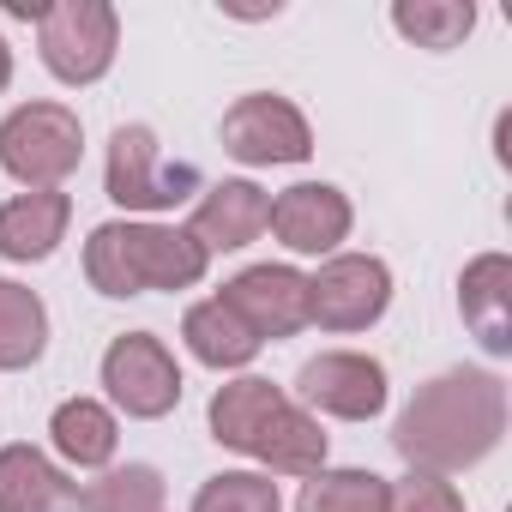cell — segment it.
Returning a JSON list of instances; mask_svg holds the SVG:
<instances>
[{
  "mask_svg": "<svg viewBox=\"0 0 512 512\" xmlns=\"http://www.w3.org/2000/svg\"><path fill=\"white\" fill-rule=\"evenodd\" d=\"M386 512H464V494H458L446 476L410 470L398 488H386Z\"/></svg>",
  "mask_w": 512,
  "mask_h": 512,
  "instance_id": "24",
  "label": "cell"
},
{
  "mask_svg": "<svg viewBox=\"0 0 512 512\" xmlns=\"http://www.w3.org/2000/svg\"><path fill=\"white\" fill-rule=\"evenodd\" d=\"M193 512H284V500H278V482L260 470H217L199 482Z\"/></svg>",
  "mask_w": 512,
  "mask_h": 512,
  "instance_id": "23",
  "label": "cell"
},
{
  "mask_svg": "<svg viewBox=\"0 0 512 512\" xmlns=\"http://www.w3.org/2000/svg\"><path fill=\"white\" fill-rule=\"evenodd\" d=\"M211 253L187 229L163 223H97L85 241V278L97 296H145V290H193Z\"/></svg>",
  "mask_w": 512,
  "mask_h": 512,
  "instance_id": "3",
  "label": "cell"
},
{
  "mask_svg": "<svg viewBox=\"0 0 512 512\" xmlns=\"http://www.w3.org/2000/svg\"><path fill=\"white\" fill-rule=\"evenodd\" d=\"M13 85V49H7V37H0V91Z\"/></svg>",
  "mask_w": 512,
  "mask_h": 512,
  "instance_id": "25",
  "label": "cell"
},
{
  "mask_svg": "<svg viewBox=\"0 0 512 512\" xmlns=\"http://www.w3.org/2000/svg\"><path fill=\"white\" fill-rule=\"evenodd\" d=\"M356 211L332 181H296L272 199L266 229L290 247V253H338V241L350 235Z\"/></svg>",
  "mask_w": 512,
  "mask_h": 512,
  "instance_id": "12",
  "label": "cell"
},
{
  "mask_svg": "<svg viewBox=\"0 0 512 512\" xmlns=\"http://www.w3.org/2000/svg\"><path fill=\"white\" fill-rule=\"evenodd\" d=\"M223 151L247 169H272V163H308L314 157V133L308 115L290 97L272 91H247L229 103L223 115Z\"/></svg>",
  "mask_w": 512,
  "mask_h": 512,
  "instance_id": "7",
  "label": "cell"
},
{
  "mask_svg": "<svg viewBox=\"0 0 512 512\" xmlns=\"http://www.w3.org/2000/svg\"><path fill=\"white\" fill-rule=\"evenodd\" d=\"M392 302V272L374 253H332L308 278V326L320 332H368Z\"/></svg>",
  "mask_w": 512,
  "mask_h": 512,
  "instance_id": "8",
  "label": "cell"
},
{
  "mask_svg": "<svg viewBox=\"0 0 512 512\" xmlns=\"http://www.w3.org/2000/svg\"><path fill=\"white\" fill-rule=\"evenodd\" d=\"M392 31L410 37L416 49H458L476 31V7L470 0H398L392 7Z\"/></svg>",
  "mask_w": 512,
  "mask_h": 512,
  "instance_id": "20",
  "label": "cell"
},
{
  "mask_svg": "<svg viewBox=\"0 0 512 512\" xmlns=\"http://www.w3.org/2000/svg\"><path fill=\"white\" fill-rule=\"evenodd\" d=\"M205 422H211L217 446L247 452L272 476H314V470H326V428L296 398H284L272 380H260V374H241V380L217 386Z\"/></svg>",
  "mask_w": 512,
  "mask_h": 512,
  "instance_id": "2",
  "label": "cell"
},
{
  "mask_svg": "<svg viewBox=\"0 0 512 512\" xmlns=\"http://www.w3.org/2000/svg\"><path fill=\"white\" fill-rule=\"evenodd\" d=\"M296 404L314 416H338V422H374L386 410V368L374 356L356 350H326L314 362H302L296 374Z\"/></svg>",
  "mask_w": 512,
  "mask_h": 512,
  "instance_id": "10",
  "label": "cell"
},
{
  "mask_svg": "<svg viewBox=\"0 0 512 512\" xmlns=\"http://www.w3.org/2000/svg\"><path fill=\"white\" fill-rule=\"evenodd\" d=\"M386 476L374 470H314L296 494V512H386Z\"/></svg>",
  "mask_w": 512,
  "mask_h": 512,
  "instance_id": "21",
  "label": "cell"
},
{
  "mask_svg": "<svg viewBox=\"0 0 512 512\" xmlns=\"http://www.w3.org/2000/svg\"><path fill=\"white\" fill-rule=\"evenodd\" d=\"M49 350V308L37 290L0 278V374H19Z\"/></svg>",
  "mask_w": 512,
  "mask_h": 512,
  "instance_id": "19",
  "label": "cell"
},
{
  "mask_svg": "<svg viewBox=\"0 0 512 512\" xmlns=\"http://www.w3.org/2000/svg\"><path fill=\"white\" fill-rule=\"evenodd\" d=\"M49 440H55V452H61L67 464L103 470V464L115 458V446H121V428H115V416H109L97 398H67V404L49 416Z\"/></svg>",
  "mask_w": 512,
  "mask_h": 512,
  "instance_id": "17",
  "label": "cell"
},
{
  "mask_svg": "<svg viewBox=\"0 0 512 512\" xmlns=\"http://www.w3.org/2000/svg\"><path fill=\"white\" fill-rule=\"evenodd\" d=\"M0 512H79V482L37 446H0Z\"/></svg>",
  "mask_w": 512,
  "mask_h": 512,
  "instance_id": "16",
  "label": "cell"
},
{
  "mask_svg": "<svg viewBox=\"0 0 512 512\" xmlns=\"http://www.w3.org/2000/svg\"><path fill=\"white\" fill-rule=\"evenodd\" d=\"M500 434H506V380L488 368H452L416 386V398L392 428V446L422 476H458L482 464L500 446Z\"/></svg>",
  "mask_w": 512,
  "mask_h": 512,
  "instance_id": "1",
  "label": "cell"
},
{
  "mask_svg": "<svg viewBox=\"0 0 512 512\" xmlns=\"http://www.w3.org/2000/svg\"><path fill=\"white\" fill-rule=\"evenodd\" d=\"M458 314L476 332V344L488 356L512 350V260L506 253H482L458 278Z\"/></svg>",
  "mask_w": 512,
  "mask_h": 512,
  "instance_id": "14",
  "label": "cell"
},
{
  "mask_svg": "<svg viewBox=\"0 0 512 512\" xmlns=\"http://www.w3.org/2000/svg\"><path fill=\"white\" fill-rule=\"evenodd\" d=\"M103 386L139 422H157L181 404V368H175V356L157 332H121L103 350Z\"/></svg>",
  "mask_w": 512,
  "mask_h": 512,
  "instance_id": "9",
  "label": "cell"
},
{
  "mask_svg": "<svg viewBox=\"0 0 512 512\" xmlns=\"http://www.w3.org/2000/svg\"><path fill=\"white\" fill-rule=\"evenodd\" d=\"M266 217H272V199L253 187V181H217V187H205V199L193 205L187 235H193L205 253H235V247H247V241H260Z\"/></svg>",
  "mask_w": 512,
  "mask_h": 512,
  "instance_id": "13",
  "label": "cell"
},
{
  "mask_svg": "<svg viewBox=\"0 0 512 512\" xmlns=\"http://www.w3.org/2000/svg\"><path fill=\"white\" fill-rule=\"evenodd\" d=\"M85 157V127L67 103H25L0 121V169L31 193H55Z\"/></svg>",
  "mask_w": 512,
  "mask_h": 512,
  "instance_id": "4",
  "label": "cell"
},
{
  "mask_svg": "<svg viewBox=\"0 0 512 512\" xmlns=\"http://www.w3.org/2000/svg\"><path fill=\"white\" fill-rule=\"evenodd\" d=\"M67 217H73V199L55 187V193H19L0 205V260H49L67 235Z\"/></svg>",
  "mask_w": 512,
  "mask_h": 512,
  "instance_id": "15",
  "label": "cell"
},
{
  "mask_svg": "<svg viewBox=\"0 0 512 512\" xmlns=\"http://www.w3.org/2000/svg\"><path fill=\"white\" fill-rule=\"evenodd\" d=\"M181 338H187V350L205 362V368H217V374H229V368H247L253 356H260V338H253L217 296L211 302H193L187 308V320H181Z\"/></svg>",
  "mask_w": 512,
  "mask_h": 512,
  "instance_id": "18",
  "label": "cell"
},
{
  "mask_svg": "<svg viewBox=\"0 0 512 512\" xmlns=\"http://www.w3.org/2000/svg\"><path fill=\"white\" fill-rule=\"evenodd\" d=\"M37 49L61 85H97L121 49V13L109 0H55L37 19Z\"/></svg>",
  "mask_w": 512,
  "mask_h": 512,
  "instance_id": "5",
  "label": "cell"
},
{
  "mask_svg": "<svg viewBox=\"0 0 512 512\" xmlns=\"http://www.w3.org/2000/svg\"><path fill=\"white\" fill-rule=\"evenodd\" d=\"M253 338H296L302 326H308V278L296 272V266H247V272H235L229 284H223V296H217Z\"/></svg>",
  "mask_w": 512,
  "mask_h": 512,
  "instance_id": "11",
  "label": "cell"
},
{
  "mask_svg": "<svg viewBox=\"0 0 512 512\" xmlns=\"http://www.w3.org/2000/svg\"><path fill=\"white\" fill-rule=\"evenodd\" d=\"M103 181H109V199L127 205V211H175L181 199H193L199 169L193 163H163L157 133L133 121V127H115Z\"/></svg>",
  "mask_w": 512,
  "mask_h": 512,
  "instance_id": "6",
  "label": "cell"
},
{
  "mask_svg": "<svg viewBox=\"0 0 512 512\" xmlns=\"http://www.w3.org/2000/svg\"><path fill=\"white\" fill-rule=\"evenodd\" d=\"M79 512H169V494L151 464H121L79 494Z\"/></svg>",
  "mask_w": 512,
  "mask_h": 512,
  "instance_id": "22",
  "label": "cell"
}]
</instances>
